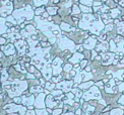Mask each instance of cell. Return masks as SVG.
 Returning a JSON list of instances; mask_svg holds the SVG:
<instances>
[{"label":"cell","instance_id":"6da1fadb","mask_svg":"<svg viewBox=\"0 0 124 115\" xmlns=\"http://www.w3.org/2000/svg\"><path fill=\"white\" fill-rule=\"evenodd\" d=\"M44 94H40V95L37 97L35 101V106L37 107L38 109H43L45 106V103H44Z\"/></svg>","mask_w":124,"mask_h":115},{"label":"cell","instance_id":"7a4b0ae2","mask_svg":"<svg viewBox=\"0 0 124 115\" xmlns=\"http://www.w3.org/2000/svg\"><path fill=\"white\" fill-rule=\"evenodd\" d=\"M20 107L22 106L15 105V104H8V105H6V107H5V109H6L7 112H9V113H14V112H19Z\"/></svg>","mask_w":124,"mask_h":115},{"label":"cell","instance_id":"3957f363","mask_svg":"<svg viewBox=\"0 0 124 115\" xmlns=\"http://www.w3.org/2000/svg\"><path fill=\"white\" fill-rule=\"evenodd\" d=\"M52 98H53L52 96H49V97H47V99H46V102H47L48 108H54V107H56V102L53 101Z\"/></svg>","mask_w":124,"mask_h":115},{"label":"cell","instance_id":"277c9868","mask_svg":"<svg viewBox=\"0 0 124 115\" xmlns=\"http://www.w3.org/2000/svg\"><path fill=\"white\" fill-rule=\"evenodd\" d=\"M2 50L5 51V54H6V55H12V54H14L13 46L11 45H9L8 46H3Z\"/></svg>","mask_w":124,"mask_h":115},{"label":"cell","instance_id":"5b68a950","mask_svg":"<svg viewBox=\"0 0 124 115\" xmlns=\"http://www.w3.org/2000/svg\"><path fill=\"white\" fill-rule=\"evenodd\" d=\"M36 114L37 115H48V111L44 110V109H38V110L36 111Z\"/></svg>","mask_w":124,"mask_h":115},{"label":"cell","instance_id":"8992f818","mask_svg":"<svg viewBox=\"0 0 124 115\" xmlns=\"http://www.w3.org/2000/svg\"><path fill=\"white\" fill-rule=\"evenodd\" d=\"M56 8H54V7H51V8H48V12L50 13V14H55L56 13Z\"/></svg>","mask_w":124,"mask_h":115},{"label":"cell","instance_id":"52a82bcc","mask_svg":"<svg viewBox=\"0 0 124 115\" xmlns=\"http://www.w3.org/2000/svg\"><path fill=\"white\" fill-rule=\"evenodd\" d=\"M61 112H62V110L59 108V109H56V110H53V112H52V115H59V114H61Z\"/></svg>","mask_w":124,"mask_h":115},{"label":"cell","instance_id":"ba28073f","mask_svg":"<svg viewBox=\"0 0 124 115\" xmlns=\"http://www.w3.org/2000/svg\"><path fill=\"white\" fill-rule=\"evenodd\" d=\"M25 115H37V114H36V112L33 110V109H30V110H28V111H27Z\"/></svg>","mask_w":124,"mask_h":115},{"label":"cell","instance_id":"9c48e42d","mask_svg":"<svg viewBox=\"0 0 124 115\" xmlns=\"http://www.w3.org/2000/svg\"><path fill=\"white\" fill-rule=\"evenodd\" d=\"M61 27L63 28V29H65V30H68V29H69V26H68V24H66V23H62Z\"/></svg>","mask_w":124,"mask_h":115},{"label":"cell","instance_id":"30bf717a","mask_svg":"<svg viewBox=\"0 0 124 115\" xmlns=\"http://www.w3.org/2000/svg\"><path fill=\"white\" fill-rule=\"evenodd\" d=\"M71 69V66L70 65H66L65 67H64V71H69Z\"/></svg>","mask_w":124,"mask_h":115},{"label":"cell","instance_id":"8fae6325","mask_svg":"<svg viewBox=\"0 0 124 115\" xmlns=\"http://www.w3.org/2000/svg\"><path fill=\"white\" fill-rule=\"evenodd\" d=\"M5 44V39L3 38H0V45H4Z\"/></svg>","mask_w":124,"mask_h":115},{"label":"cell","instance_id":"7c38bea8","mask_svg":"<svg viewBox=\"0 0 124 115\" xmlns=\"http://www.w3.org/2000/svg\"><path fill=\"white\" fill-rule=\"evenodd\" d=\"M43 12V8H39L38 10H37V11H36V13H37V14H39V13H42Z\"/></svg>","mask_w":124,"mask_h":115},{"label":"cell","instance_id":"4fadbf2b","mask_svg":"<svg viewBox=\"0 0 124 115\" xmlns=\"http://www.w3.org/2000/svg\"><path fill=\"white\" fill-rule=\"evenodd\" d=\"M13 101H14V102L19 103V102H20V99H19V98H14V99H13Z\"/></svg>","mask_w":124,"mask_h":115},{"label":"cell","instance_id":"5bb4252c","mask_svg":"<svg viewBox=\"0 0 124 115\" xmlns=\"http://www.w3.org/2000/svg\"><path fill=\"white\" fill-rule=\"evenodd\" d=\"M62 115H73L72 113H64V114H62Z\"/></svg>","mask_w":124,"mask_h":115},{"label":"cell","instance_id":"9a60e30c","mask_svg":"<svg viewBox=\"0 0 124 115\" xmlns=\"http://www.w3.org/2000/svg\"><path fill=\"white\" fill-rule=\"evenodd\" d=\"M9 115H18V114H9Z\"/></svg>","mask_w":124,"mask_h":115}]
</instances>
